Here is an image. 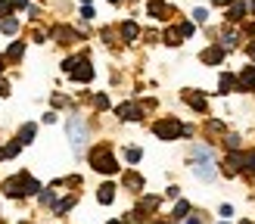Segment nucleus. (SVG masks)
I'll return each instance as SVG.
<instances>
[{"label": "nucleus", "mask_w": 255, "mask_h": 224, "mask_svg": "<svg viewBox=\"0 0 255 224\" xmlns=\"http://www.w3.org/2000/svg\"><path fill=\"white\" fill-rule=\"evenodd\" d=\"M190 168H193V174L199 181H215V174H218V168H215V156H212L209 146H193Z\"/></svg>", "instance_id": "f257e3e1"}, {"label": "nucleus", "mask_w": 255, "mask_h": 224, "mask_svg": "<svg viewBox=\"0 0 255 224\" xmlns=\"http://www.w3.org/2000/svg\"><path fill=\"white\" fill-rule=\"evenodd\" d=\"M37 190H41V184H37L31 174H25V171L3 181V193L6 196H25V193H37Z\"/></svg>", "instance_id": "f03ea898"}, {"label": "nucleus", "mask_w": 255, "mask_h": 224, "mask_svg": "<svg viewBox=\"0 0 255 224\" xmlns=\"http://www.w3.org/2000/svg\"><path fill=\"white\" fill-rule=\"evenodd\" d=\"M91 165H94L100 174H116V171H119L116 156H112V149H109L106 143H100V146L91 149Z\"/></svg>", "instance_id": "7ed1b4c3"}, {"label": "nucleus", "mask_w": 255, "mask_h": 224, "mask_svg": "<svg viewBox=\"0 0 255 224\" xmlns=\"http://www.w3.org/2000/svg\"><path fill=\"white\" fill-rule=\"evenodd\" d=\"M66 131H69V143H72V149H75V153H81L84 143H87V124H84L78 115H72V118L66 121Z\"/></svg>", "instance_id": "20e7f679"}, {"label": "nucleus", "mask_w": 255, "mask_h": 224, "mask_svg": "<svg viewBox=\"0 0 255 224\" xmlns=\"http://www.w3.org/2000/svg\"><path fill=\"white\" fill-rule=\"evenodd\" d=\"M152 131H156L159 140H177V137H184V124L177 118H162L152 124Z\"/></svg>", "instance_id": "39448f33"}, {"label": "nucleus", "mask_w": 255, "mask_h": 224, "mask_svg": "<svg viewBox=\"0 0 255 224\" xmlns=\"http://www.w3.org/2000/svg\"><path fill=\"white\" fill-rule=\"evenodd\" d=\"M140 112H143V109H140L137 103H122V106H119V115H122L125 121H137Z\"/></svg>", "instance_id": "423d86ee"}, {"label": "nucleus", "mask_w": 255, "mask_h": 224, "mask_svg": "<svg viewBox=\"0 0 255 224\" xmlns=\"http://www.w3.org/2000/svg\"><path fill=\"white\" fill-rule=\"evenodd\" d=\"M146 12H149L152 19H165V12H171V9H168V3H165V0H149Z\"/></svg>", "instance_id": "0eeeda50"}, {"label": "nucleus", "mask_w": 255, "mask_h": 224, "mask_svg": "<svg viewBox=\"0 0 255 224\" xmlns=\"http://www.w3.org/2000/svg\"><path fill=\"white\" fill-rule=\"evenodd\" d=\"M184 100H187V103L193 106L196 112H206V97H202L199 91H187V94H184Z\"/></svg>", "instance_id": "6e6552de"}, {"label": "nucleus", "mask_w": 255, "mask_h": 224, "mask_svg": "<svg viewBox=\"0 0 255 224\" xmlns=\"http://www.w3.org/2000/svg\"><path fill=\"white\" fill-rule=\"evenodd\" d=\"M72 78H75V81H91V78H94V69H91V66H87V62L81 59L78 66H75V72H72Z\"/></svg>", "instance_id": "1a4fd4ad"}, {"label": "nucleus", "mask_w": 255, "mask_h": 224, "mask_svg": "<svg viewBox=\"0 0 255 224\" xmlns=\"http://www.w3.org/2000/svg\"><path fill=\"white\" fill-rule=\"evenodd\" d=\"M240 87H246V91H255V66H249V69L240 72Z\"/></svg>", "instance_id": "9d476101"}, {"label": "nucleus", "mask_w": 255, "mask_h": 224, "mask_svg": "<svg viewBox=\"0 0 255 224\" xmlns=\"http://www.w3.org/2000/svg\"><path fill=\"white\" fill-rule=\"evenodd\" d=\"M221 59H224V50H221V47L202 50V62H209V66H215V62H221Z\"/></svg>", "instance_id": "9b49d317"}, {"label": "nucleus", "mask_w": 255, "mask_h": 224, "mask_svg": "<svg viewBox=\"0 0 255 224\" xmlns=\"http://www.w3.org/2000/svg\"><path fill=\"white\" fill-rule=\"evenodd\" d=\"M97 199H100L103 206H109L112 199H116V187H112V184H103V187H100V193H97Z\"/></svg>", "instance_id": "f8f14e48"}, {"label": "nucleus", "mask_w": 255, "mask_h": 224, "mask_svg": "<svg viewBox=\"0 0 255 224\" xmlns=\"http://www.w3.org/2000/svg\"><path fill=\"white\" fill-rule=\"evenodd\" d=\"M243 16H246V3H234L227 9V22H243Z\"/></svg>", "instance_id": "ddd939ff"}, {"label": "nucleus", "mask_w": 255, "mask_h": 224, "mask_svg": "<svg viewBox=\"0 0 255 224\" xmlns=\"http://www.w3.org/2000/svg\"><path fill=\"white\" fill-rule=\"evenodd\" d=\"M137 34H140L137 22H125L122 25V37H125V41H137Z\"/></svg>", "instance_id": "4468645a"}, {"label": "nucleus", "mask_w": 255, "mask_h": 224, "mask_svg": "<svg viewBox=\"0 0 255 224\" xmlns=\"http://www.w3.org/2000/svg\"><path fill=\"white\" fill-rule=\"evenodd\" d=\"M34 134H37L34 124H22V131H19V143H31V140H34Z\"/></svg>", "instance_id": "2eb2a0df"}, {"label": "nucleus", "mask_w": 255, "mask_h": 224, "mask_svg": "<svg viewBox=\"0 0 255 224\" xmlns=\"http://www.w3.org/2000/svg\"><path fill=\"white\" fill-rule=\"evenodd\" d=\"M181 28H168V31H165V44H168V47H177V44H181Z\"/></svg>", "instance_id": "dca6fc26"}, {"label": "nucleus", "mask_w": 255, "mask_h": 224, "mask_svg": "<svg viewBox=\"0 0 255 224\" xmlns=\"http://www.w3.org/2000/svg\"><path fill=\"white\" fill-rule=\"evenodd\" d=\"M237 165H243V159H237V156H231V159L224 162V174H227V178H234V174H237Z\"/></svg>", "instance_id": "f3484780"}, {"label": "nucleus", "mask_w": 255, "mask_h": 224, "mask_svg": "<svg viewBox=\"0 0 255 224\" xmlns=\"http://www.w3.org/2000/svg\"><path fill=\"white\" fill-rule=\"evenodd\" d=\"M125 184L131 187V190H140V187H143V178H140V174H134V171H128V174H125Z\"/></svg>", "instance_id": "a211bd4d"}, {"label": "nucleus", "mask_w": 255, "mask_h": 224, "mask_svg": "<svg viewBox=\"0 0 255 224\" xmlns=\"http://www.w3.org/2000/svg\"><path fill=\"white\" fill-rule=\"evenodd\" d=\"M234 84H237L234 75H221V94H231V91H234Z\"/></svg>", "instance_id": "6ab92c4d"}, {"label": "nucleus", "mask_w": 255, "mask_h": 224, "mask_svg": "<svg viewBox=\"0 0 255 224\" xmlns=\"http://www.w3.org/2000/svg\"><path fill=\"white\" fill-rule=\"evenodd\" d=\"M0 28H3V34H16L19 31V22L16 19H3V22H0Z\"/></svg>", "instance_id": "aec40b11"}, {"label": "nucleus", "mask_w": 255, "mask_h": 224, "mask_svg": "<svg viewBox=\"0 0 255 224\" xmlns=\"http://www.w3.org/2000/svg\"><path fill=\"white\" fill-rule=\"evenodd\" d=\"M19 149H22V143H19V140H16V143H9V146H3V149H0V159H9V156H16Z\"/></svg>", "instance_id": "412c9836"}, {"label": "nucleus", "mask_w": 255, "mask_h": 224, "mask_svg": "<svg viewBox=\"0 0 255 224\" xmlns=\"http://www.w3.org/2000/svg\"><path fill=\"white\" fill-rule=\"evenodd\" d=\"M152 209H159V196H146L140 203V212H152Z\"/></svg>", "instance_id": "4be33fe9"}, {"label": "nucleus", "mask_w": 255, "mask_h": 224, "mask_svg": "<svg viewBox=\"0 0 255 224\" xmlns=\"http://www.w3.org/2000/svg\"><path fill=\"white\" fill-rule=\"evenodd\" d=\"M25 53V44L22 41H16V44H9V50H6V56H12V59H19Z\"/></svg>", "instance_id": "5701e85b"}, {"label": "nucleus", "mask_w": 255, "mask_h": 224, "mask_svg": "<svg viewBox=\"0 0 255 224\" xmlns=\"http://www.w3.org/2000/svg\"><path fill=\"white\" fill-rule=\"evenodd\" d=\"M140 156H143V153H140L137 146H128V149H125V159L131 162V165H134V162H140Z\"/></svg>", "instance_id": "b1692460"}, {"label": "nucleus", "mask_w": 255, "mask_h": 224, "mask_svg": "<svg viewBox=\"0 0 255 224\" xmlns=\"http://www.w3.org/2000/svg\"><path fill=\"white\" fill-rule=\"evenodd\" d=\"M56 37H62V44H72L78 34H75V31H69V28H56Z\"/></svg>", "instance_id": "393cba45"}, {"label": "nucleus", "mask_w": 255, "mask_h": 224, "mask_svg": "<svg viewBox=\"0 0 255 224\" xmlns=\"http://www.w3.org/2000/svg\"><path fill=\"white\" fill-rule=\"evenodd\" d=\"M72 206H75V196H69V199H62V203H56V212L62 215V212H69Z\"/></svg>", "instance_id": "a878e982"}, {"label": "nucleus", "mask_w": 255, "mask_h": 224, "mask_svg": "<svg viewBox=\"0 0 255 224\" xmlns=\"http://www.w3.org/2000/svg\"><path fill=\"white\" fill-rule=\"evenodd\" d=\"M177 28H181V34H184V37H190V34L196 31V25H193V22H181Z\"/></svg>", "instance_id": "bb28decb"}, {"label": "nucleus", "mask_w": 255, "mask_h": 224, "mask_svg": "<svg viewBox=\"0 0 255 224\" xmlns=\"http://www.w3.org/2000/svg\"><path fill=\"white\" fill-rule=\"evenodd\" d=\"M243 168H246V174H255V153L243 159Z\"/></svg>", "instance_id": "cd10ccee"}, {"label": "nucleus", "mask_w": 255, "mask_h": 224, "mask_svg": "<svg viewBox=\"0 0 255 224\" xmlns=\"http://www.w3.org/2000/svg\"><path fill=\"white\" fill-rule=\"evenodd\" d=\"M187 212H190V203H177L174 206V218H184Z\"/></svg>", "instance_id": "c85d7f7f"}, {"label": "nucleus", "mask_w": 255, "mask_h": 224, "mask_svg": "<svg viewBox=\"0 0 255 224\" xmlns=\"http://www.w3.org/2000/svg\"><path fill=\"white\" fill-rule=\"evenodd\" d=\"M224 143H227V149L234 153V149L240 146V137H237V134H227V140H224Z\"/></svg>", "instance_id": "c756f323"}, {"label": "nucleus", "mask_w": 255, "mask_h": 224, "mask_svg": "<svg viewBox=\"0 0 255 224\" xmlns=\"http://www.w3.org/2000/svg\"><path fill=\"white\" fill-rule=\"evenodd\" d=\"M94 106H97V109H106V106H109V97H106V94H100V97L94 100Z\"/></svg>", "instance_id": "7c9ffc66"}, {"label": "nucleus", "mask_w": 255, "mask_h": 224, "mask_svg": "<svg viewBox=\"0 0 255 224\" xmlns=\"http://www.w3.org/2000/svg\"><path fill=\"white\" fill-rule=\"evenodd\" d=\"M206 19H209V12H206V9H193V22H199V25H202Z\"/></svg>", "instance_id": "2f4dec72"}, {"label": "nucleus", "mask_w": 255, "mask_h": 224, "mask_svg": "<svg viewBox=\"0 0 255 224\" xmlns=\"http://www.w3.org/2000/svg\"><path fill=\"white\" fill-rule=\"evenodd\" d=\"M224 44L234 47V44H237V34H234V31H224Z\"/></svg>", "instance_id": "473e14b6"}, {"label": "nucleus", "mask_w": 255, "mask_h": 224, "mask_svg": "<svg viewBox=\"0 0 255 224\" xmlns=\"http://www.w3.org/2000/svg\"><path fill=\"white\" fill-rule=\"evenodd\" d=\"M206 128H209V131L215 134V131H221V128H224V124H221V121H209V124H206Z\"/></svg>", "instance_id": "72a5a7b5"}, {"label": "nucleus", "mask_w": 255, "mask_h": 224, "mask_svg": "<svg viewBox=\"0 0 255 224\" xmlns=\"http://www.w3.org/2000/svg\"><path fill=\"white\" fill-rule=\"evenodd\" d=\"M212 3H218V6H231L234 0H212Z\"/></svg>", "instance_id": "f704fd0d"}, {"label": "nucleus", "mask_w": 255, "mask_h": 224, "mask_svg": "<svg viewBox=\"0 0 255 224\" xmlns=\"http://www.w3.org/2000/svg\"><path fill=\"white\" fill-rule=\"evenodd\" d=\"M6 94H9V87H6L3 81H0V97H6Z\"/></svg>", "instance_id": "c9c22d12"}, {"label": "nucleus", "mask_w": 255, "mask_h": 224, "mask_svg": "<svg viewBox=\"0 0 255 224\" xmlns=\"http://www.w3.org/2000/svg\"><path fill=\"white\" fill-rule=\"evenodd\" d=\"M181 221H184V224H199V218H187V215H184Z\"/></svg>", "instance_id": "e433bc0d"}, {"label": "nucleus", "mask_w": 255, "mask_h": 224, "mask_svg": "<svg viewBox=\"0 0 255 224\" xmlns=\"http://www.w3.org/2000/svg\"><path fill=\"white\" fill-rule=\"evenodd\" d=\"M12 6H28V0H12Z\"/></svg>", "instance_id": "4c0bfd02"}, {"label": "nucleus", "mask_w": 255, "mask_h": 224, "mask_svg": "<svg viewBox=\"0 0 255 224\" xmlns=\"http://www.w3.org/2000/svg\"><path fill=\"white\" fill-rule=\"evenodd\" d=\"M246 31H249V34H252V37H255V25H246Z\"/></svg>", "instance_id": "58836bf2"}, {"label": "nucleus", "mask_w": 255, "mask_h": 224, "mask_svg": "<svg viewBox=\"0 0 255 224\" xmlns=\"http://www.w3.org/2000/svg\"><path fill=\"white\" fill-rule=\"evenodd\" d=\"M249 56H252V59H255V44H249Z\"/></svg>", "instance_id": "ea45409f"}, {"label": "nucleus", "mask_w": 255, "mask_h": 224, "mask_svg": "<svg viewBox=\"0 0 255 224\" xmlns=\"http://www.w3.org/2000/svg\"><path fill=\"white\" fill-rule=\"evenodd\" d=\"M0 72H3V56H0Z\"/></svg>", "instance_id": "a19ab883"}, {"label": "nucleus", "mask_w": 255, "mask_h": 224, "mask_svg": "<svg viewBox=\"0 0 255 224\" xmlns=\"http://www.w3.org/2000/svg\"><path fill=\"white\" fill-rule=\"evenodd\" d=\"M109 3H119V0H109Z\"/></svg>", "instance_id": "79ce46f5"}, {"label": "nucleus", "mask_w": 255, "mask_h": 224, "mask_svg": "<svg viewBox=\"0 0 255 224\" xmlns=\"http://www.w3.org/2000/svg\"><path fill=\"white\" fill-rule=\"evenodd\" d=\"M243 224H252V221H243Z\"/></svg>", "instance_id": "37998d69"}, {"label": "nucleus", "mask_w": 255, "mask_h": 224, "mask_svg": "<svg viewBox=\"0 0 255 224\" xmlns=\"http://www.w3.org/2000/svg\"><path fill=\"white\" fill-rule=\"evenodd\" d=\"M22 224H28V221H22Z\"/></svg>", "instance_id": "c03bdc74"}]
</instances>
